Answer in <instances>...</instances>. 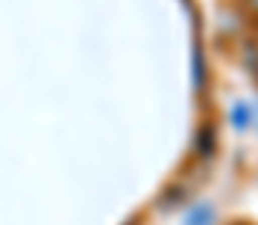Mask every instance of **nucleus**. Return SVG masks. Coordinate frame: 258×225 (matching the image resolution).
Listing matches in <instances>:
<instances>
[{
	"instance_id": "f257e3e1",
	"label": "nucleus",
	"mask_w": 258,
	"mask_h": 225,
	"mask_svg": "<svg viewBox=\"0 0 258 225\" xmlns=\"http://www.w3.org/2000/svg\"><path fill=\"white\" fill-rule=\"evenodd\" d=\"M183 225H213V207L210 204H198L186 213Z\"/></svg>"
},
{
	"instance_id": "f03ea898",
	"label": "nucleus",
	"mask_w": 258,
	"mask_h": 225,
	"mask_svg": "<svg viewBox=\"0 0 258 225\" xmlns=\"http://www.w3.org/2000/svg\"><path fill=\"white\" fill-rule=\"evenodd\" d=\"M213 150H216V132H213V126H204L201 135H198V153H201L204 159H210Z\"/></svg>"
},
{
	"instance_id": "7ed1b4c3",
	"label": "nucleus",
	"mask_w": 258,
	"mask_h": 225,
	"mask_svg": "<svg viewBox=\"0 0 258 225\" xmlns=\"http://www.w3.org/2000/svg\"><path fill=\"white\" fill-rule=\"evenodd\" d=\"M231 123H234V129H246V126L252 123V114H249V105H243V102H237V105L231 108Z\"/></svg>"
},
{
	"instance_id": "20e7f679",
	"label": "nucleus",
	"mask_w": 258,
	"mask_h": 225,
	"mask_svg": "<svg viewBox=\"0 0 258 225\" xmlns=\"http://www.w3.org/2000/svg\"><path fill=\"white\" fill-rule=\"evenodd\" d=\"M246 3H249V6H252V9L258 12V0H246Z\"/></svg>"
}]
</instances>
